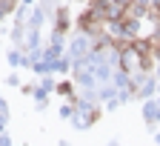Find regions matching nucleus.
Instances as JSON below:
<instances>
[{
  "label": "nucleus",
  "instance_id": "1",
  "mask_svg": "<svg viewBox=\"0 0 160 146\" xmlns=\"http://www.w3.org/2000/svg\"><path fill=\"white\" fill-rule=\"evenodd\" d=\"M149 43H152V52H154V60L160 63V32L149 34Z\"/></svg>",
  "mask_w": 160,
  "mask_h": 146
}]
</instances>
